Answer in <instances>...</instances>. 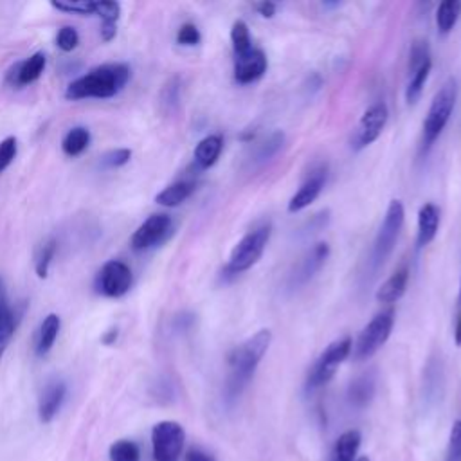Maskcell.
I'll return each instance as SVG.
<instances>
[{"instance_id": "obj_37", "label": "cell", "mask_w": 461, "mask_h": 461, "mask_svg": "<svg viewBox=\"0 0 461 461\" xmlns=\"http://www.w3.org/2000/svg\"><path fill=\"white\" fill-rule=\"evenodd\" d=\"M447 461H461V420H456L449 436Z\"/></svg>"}, {"instance_id": "obj_9", "label": "cell", "mask_w": 461, "mask_h": 461, "mask_svg": "<svg viewBox=\"0 0 461 461\" xmlns=\"http://www.w3.org/2000/svg\"><path fill=\"white\" fill-rule=\"evenodd\" d=\"M388 118H389V111H388V105L384 104V101L373 104L363 114L361 121H358V125H357V130H355L353 139H351L353 150L361 151L366 146L373 144L380 137V134H382V130L388 123Z\"/></svg>"}, {"instance_id": "obj_3", "label": "cell", "mask_w": 461, "mask_h": 461, "mask_svg": "<svg viewBox=\"0 0 461 461\" xmlns=\"http://www.w3.org/2000/svg\"><path fill=\"white\" fill-rule=\"evenodd\" d=\"M456 97H457L456 80L449 78L440 87V90L434 94L427 118L424 121V141H422L424 151L431 150V146L436 142V139L445 130V127L450 119V114L454 111V105H456Z\"/></svg>"}, {"instance_id": "obj_23", "label": "cell", "mask_w": 461, "mask_h": 461, "mask_svg": "<svg viewBox=\"0 0 461 461\" xmlns=\"http://www.w3.org/2000/svg\"><path fill=\"white\" fill-rule=\"evenodd\" d=\"M195 191L193 182H175L168 188H165L158 196L156 202L165 208H177L184 200H188Z\"/></svg>"}, {"instance_id": "obj_48", "label": "cell", "mask_w": 461, "mask_h": 461, "mask_svg": "<svg viewBox=\"0 0 461 461\" xmlns=\"http://www.w3.org/2000/svg\"><path fill=\"white\" fill-rule=\"evenodd\" d=\"M0 358H3V357H0Z\"/></svg>"}, {"instance_id": "obj_6", "label": "cell", "mask_w": 461, "mask_h": 461, "mask_svg": "<svg viewBox=\"0 0 461 461\" xmlns=\"http://www.w3.org/2000/svg\"><path fill=\"white\" fill-rule=\"evenodd\" d=\"M351 348H353V342L350 337H342V339H337L332 344H328L327 350L318 357L316 365L312 366V370L309 373L306 389L314 391V389L327 386L334 379L337 368L346 361L348 355L351 353Z\"/></svg>"}, {"instance_id": "obj_27", "label": "cell", "mask_w": 461, "mask_h": 461, "mask_svg": "<svg viewBox=\"0 0 461 461\" xmlns=\"http://www.w3.org/2000/svg\"><path fill=\"white\" fill-rule=\"evenodd\" d=\"M15 334V314L6 299L0 301V357Z\"/></svg>"}, {"instance_id": "obj_35", "label": "cell", "mask_w": 461, "mask_h": 461, "mask_svg": "<svg viewBox=\"0 0 461 461\" xmlns=\"http://www.w3.org/2000/svg\"><path fill=\"white\" fill-rule=\"evenodd\" d=\"M80 43V35L74 27H62L58 31V36H57V45L64 50V53H73V50L78 47Z\"/></svg>"}, {"instance_id": "obj_17", "label": "cell", "mask_w": 461, "mask_h": 461, "mask_svg": "<svg viewBox=\"0 0 461 461\" xmlns=\"http://www.w3.org/2000/svg\"><path fill=\"white\" fill-rule=\"evenodd\" d=\"M440 227V208L436 204H424L419 211V233H417V245L419 249L429 245L438 233Z\"/></svg>"}, {"instance_id": "obj_8", "label": "cell", "mask_w": 461, "mask_h": 461, "mask_svg": "<svg viewBox=\"0 0 461 461\" xmlns=\"http://www.w3.org/2000/svg\"><path fill=\"white\" fill-rule=\"evenodd\" d=\"M186 433L179 422L165 420L151 429V447L156 461H179Z\"/></svg>"}, {"instance_id": "obj_41", "label": "cell", "mask_w": 461, "mask_h": 461, "mask_svg": "<svg viewBox=\"0 0 461 461\" xmlns=\"http://www.w3.org/2000/svg\"><path fill=\"white\" fill-rule=\"evenodd\" d=\"M186 461H215V457L202 449H189L186 454Z\"/></svg>"}, {"instance_id": "obj_38", "label": "cell", "mask_w": 461, "mask_h": 461, "mask_svg": "<svg viewBox=\"0 0 461 461\" xmlns=\"http://www.w3.org/2000/svg\"><path fill=\"white\" fill-rule=\"evenodd\" d=\"M130 158H132V151L127 148H121V150L109 151L107 156L101 159V163H104L105 168H121L130 163Z\"/></svg>"}, {"instance_id": "obj_15", "label": "cell", "mask_w": 461, "mask_h": 461, "mask_svg": "<svg viewBox=\"0 0 461 461\" xmlns=\"http://www.w3.org/2000/svg\"><path fill=\"white\" fill-rule=\"evenodd\" d=\"M65 395H67V388L62 380H53L45 386L38 402V417L42 424L53 422V419L58 415L60 407L65 400Z\"/></svg>"}, {"instance_id": "obj_34", "label": "cell", "mask_w": 461, "mask_h": 461, "mask_svg": "<svg viewBox=\"0 0 461 461\" xmlns=\"http://www.w3.org/2000/svg\"><path fill=\"white\" fill-rule=\"evenodd\" d=\"M94 15H97L104 22L118 24L121 17V6L118 3H111V0H97V3H94Z\"/></svg>"}, {"instance_id": "obj_7", "label": "cell", "mask_w": 461, "mask_h": 461, "mask_svg": "<svg viewBox=\"0 0 461 461\" xmlns=\"http://www.w3.org/2000/svg\"><path fill=\"white\" fill-rule=\"evenodd\" d=\"M395 327V312L393 311H386L377 314L365 328L363 332L358 334L357 342L353 344V355L358 361H365V358H370L372 355H375L389 339L391 332Z\"/></svg>"}, {"instance_id": "obj_40", "label": "cell", "mask_w": 461, "mask_h": 461, "mask_svg": "<svg viewBox=\"0 0 461 461\" xmlns=\"http://www.w3.org/2000/svg\"><path fill=\"white\" fill-rule=\"evenodd\" d=\"M163 104H166L168 107H175L179 104V83L177 80H173L172 83L166 85L165 92H163Z\"/></svg>"}, {"instance_id": "obj_24", "label": "cell", "mask_w": 461, "mask_h": 461, "mask_svg": "<svg viewBox=\"0 0 461 461\" xmlns=\"http://www.w3.org/2000/svg\"><path fill=\"white\" fill-rule=\"evenodd\" d=\"M461 15V3L459 0H443L436 10V27L442 35H449L454 26L457 24Z\"/></svg>"}, {"instance_id": "obj_25", "label": "cell", "mask_w": 461, "mask_h": 461, "mask_svg": "<svg viewBox=\"0 0 461 461\" xmlns=\"http://www.w3.org/2000/svg\"><path fill=\"white\" fill-rule=\"evenodd\" d=\"M90 144V132L83 127H76L67 132L62 141V150L69 158H78Z\"/></svg>"}, {"instance_id": "obj_19", "label": "cell", "mask_w": 461, "mask_h": 461, "mask_svg": "<svg viewBox=\"0 0 461 461\" xmlns=\"http://www.w3.org/2000/svg\"><path fill=\"white\" fill-rule=\"evenodd\" d=\"M60 328H62V321H60V318L57 314H49L42 321L40 330H38V339H36V355L43 357L50 350H53V346L57 342V337L60 334Z\"/></svg>"}, {"instance_id": "obj_2", "label": "cell", "mask_w": 461, "mask_h": 461, "mask_svg": "<svg viewBox=\"0 0 461 461\" xmlns=\"http://www.w3.org/2000/svg\"><path fill=\"white\" fill-rule=\"evenodd\" d=\"M130 80V67L125 64H105L74 80L65 92L67 99H109L118 96Z\"/></svg>"}, {"instance_id": "obj_28", "label": "cell", "mask_w": 461, "mask_h": 461, "mask_svg": "<svg viewBox=\"0 0 461 461\" xmlns=\"http://www.w3.org/2000/svg\"><path fill=\"white\" fill-rule=\"evenodd\" d=\"M283 141H285V135L283 132H273L264 142H260V146L256 148V158H254V163H267L271 161L276 153L280 151V148L283 146Z\"/></svg>"}, {"instance_id": "obj_10", "label": "cell", "mask_w": 461, "mask_h": 461, "mask_svg": "<svg viewBox=\"0 0 461 461\" xmlns=\"http://www.w3.org/2000/svg\"><path fill=\"white\" fill-rule=\"evenodd\" d=\"M97 292L107 297H123L132 287V271L119 260H111L104 265L96 281Z\"/></svg>"}, {"instance_id": "obj_29", "label": "cell", "mask_w": 461, "mask_h": 461, "mask_svg": "<svg viewBox=\"0 0 461 461\" xmlns=\"http://www.w3.org/2000/svg\"><path fill=\"white\" fill-rule=\"evenodd\" d=\"M57 249H58V243L53 238L40 245V249L36 252V260H35V271H36L38 278H47V273H49L50 262H53V258H55Z\"/></svg>"}, {"instance_id": "obj_4", "label": "cell", "mask_w": 461, "mask_h": 461, "mask_svg": "<svg viewBox=\"0 0 461 461\" xmlns=\"http://www.w3.org/2000/svg\"><path fill=\"white\" fill-rule=\"evenodd\" d=\"M273 227L271 224H264L260 227L252 229L247 233L231 250L229 262L226 265V274L234 276L249 271L252 265L258 264V260L264 256L267 243L271 240Z\"/></svg>"}, {"instance_id": "obj_30", "label": "cell", "mask_w": 461, "mask_h": 461, "mask_svg": "<svg viewBox=\"0 0 461 461\" xmlns=\"http://www.w3.org/2000/svg\"><path fill=\"white\" fill-rule=\"evenodd\" d=\"M231 42H233V50H234V57H242L252 49V40H250V33L249 27L243 20H236L233 24L231 29Z\"/></svg>"}, {"instance_id": "obj_32", "label": "cell", "mask_w": 461, "mask_h": 461, "mask_svg": "<svg viewBox=\"0 0 461 461\" xmlns=\"http://www.w3.org/2000/svg\"><path fill=\"white\" fill-rule=\"evenodd\" d=\"M111 461H141V450L135 442L119 440L111 445Z\"/></svg>"}, {"instance_id": "obj_33", "label": "cell", "mask_w": 461, "mask_h": 461, "mask_svg": "<svg viewBox=\"0 0 461 461\" xmlns=\"http://www.w3.org/2000/svg\"><path fill=\"white\" fill-rule=\"evenodd\" d=\"M55 10L64 13L74 15H94V3L92 0H53L50 3Z\"/></svg>"}, {"instance_id": "obj_31", "label": "cell", "mask_w": 461, "mask_h": 461, "mask_svg": "<svg viewBox=\"0 0 461 461\" xmlns=\"http://www.w3.org/2000/svg\"><path fill=\"white\" fill-rule=\"evenodd\" d=\"M431 62V49L427 40H415L409 50V74H413L420 67Z\"/></svg>"}, {"instance_id": "obj_36", "label": "cell", "mask_w": 461, "mask_h": 461, "mask_svg": "<svg viewBox=\"0 0 461 461\" xmlns=\"http://www.w3.org/2000/svg\"><path fill=\"white\" fill-rule=\"evenodd\" d=\"M17 158V139L6 137L0 141V173H3Z\"/></svg>"}, {"instance_id": "obj_16", "label": "cell", "mask_w": 461, "mask_h": 461, "mask_svg": "<svg viewBox=\"0 0 461 461\" xmlns=\"http://www.w3.org/2000/svg\"><path fill=\"white\" fill-rule=\"evenodd\" d=\"M47 64V57L43 53H35L33 57H29L24 62H19L8 74V83L12 87H26L35 83Z\"/></svg>"}, {"instance_id": "obj_45", "label": "cell", "mask_w": 461, "mask_h": 461, "mask_svg": "<svg viewBox=\"0 0 461 461\" xmlns=\"http://www.w3.org/2000/svg\"><path fill=\"white\" fill-rule=\"evenodd\" d=\"M116 339H118V330H111V332L104 337V342H105V344H114Z\"/></svg>"}, {"instance_id": "obj_39", "label": "cell", "mask_w": 461, "mask_h": 461, "mask_svg": "<svg viewBox=\"0 0 461 461\" xmlns=\"http://www.w3.org/2000/svg\"><path fill=\"white\" fill-rule=\"evenodd\" d=\"M200 31H198V27L195 26V24H184L181 29H179V33H177V42L181 43V45H189V47H193V45H198L200 43Z\"/></svg>"}, {"instance_id": "obj_22", "label": "cell", "mask_w": 461, "mask_h": 461, "mask_svg": "<svg viewBox=\"0 0 461 461\" xmlns=\"http://www.w3.org/2000/svg\"><path fill=\"white\" fill-rule=\"evenodd\" d=\"M375 395V379L373 375H363L351 382L348 389V402L353 407H366Z\"/></svg>"}, {"instance_id": "obj_43", "label": "cell", "mask_w": 461, "mask_h": 461, "mask_svg": "<svg viewBox=\"0 0 461 461\" xmlns=\"http://www.w3.org/2000/svg\"><path fill=\"white\" fill-rule=\"evenodd\" d=\"M278 6L274 3H260L256 4V12H258L264 19H273L276 15Z\"/></svg>"}, {"instance_id": "obj_12", "label": "cell", "mask_w": 461, "mask_h": 461, "mask_svg": "<svg viewBox=\"0 0 461 461\" xmlns=\"http://www.w3.org/2000/svg\"><path fill=\"white\" fill-rule=\"evenodd\" d=\"M328 256H330V247L327 242H319L311 250H306V254L303 256L301 262L290 274L288 287L297 288V287L309 283L323 269V265L328 260Z\"/></svg>"}, {"instance_id": "obj_14", "label": "cell", "mask_w": 461, "mask_h": 461, "mask_svg": "<svg viewBox=\"0 0 461 461\" xmlns=\"http://www.w3.org/2000/svg\"><path fill=\"white\" fill-rule=\"evenodd\" d=\"M269 62L262 49L252 47L249 53L234 57V80L242 85L258 81L267 73Z\"/></svg>"}, {"instance_id": "obj_11", "label": "cell", "mask_w": 461, "mask_h": 461, "mask_svg": "<svg viewBox=\"0 0 461 461\" xmlns=\"http://www.w3.org/2000/svg\"><path fill=\"white\" fill-rule=\"evenodd\" d=\"M172 219L168 215H151L146 219L132 236L134 250H146L159 245L172 233Z\"/></svg>"}, {"instance_id": "obj_42", "label": "cell", "mask_w": 461, "mask_h": 461, "mask_svg": "<svg viewBox=\"0 0 461 461\" xmlns=\"http://www.w3.org/2000/svg\"><path fill=\"white\" fill-rule=\"evenodd\" d=\"M118 33V24H111V22H101V38L105 42H111L116 38Z\"/></svg>"}, {"instance_id": "obj_47", "label": "cell", "mask_w": 461, "mask_h": 461, "mask_svg": "<svg viewBox=\"0 0 461 461\" xmlns=\"http://www.w3.org/2000/svg\"><path fill=\"white\" fill-rule=\"evenodd\" d=\"M457 303H459V306H461V283H459V296H457Z\"/></svg>"}, {"instance_id": "obj_26", "label": "cell", "mask_w": 461, "mask_h": 461, "mask_svg": "<svg viewBox=\"0 0 461 461\" xmlns=\"http://www.w3.org/2000/svg\"><path fill=\"white\" fill-rule=\"evenodd\" d=\"M431 67H433V62L426 64L424 67H420L419 71H415L411 74V78H409V83H407V88H405V101L409 105H415L417 101L420 99L422 92H424V87H426V81L431 74Z\"/></svg>"}, {"instance_id": "obj_18", "label": "cell", "mask_w": 461, "mask_h": 461, "mask_svg": "<svg viewBox=\"0 0 461 461\" xmlns=\"http://www.w3.org/2000/svg\"><path fill=\"white\" fill-rule=\"evenodd\" d=\"M224 150V137L220 134H213L204 137L195 148V163L198 168L208 170L217 165L220 153Z\"/></svg>"}, {"instance_id": "obj_1", "label": "cell", "mask_w": 461, "mask_h": 461, "mask_svg": "<svg viewBox=\"0 0 461 461\" xmlns=\"http://www.w3.org/2000/svg\"><path fill=\"white\" fill-rule=\"evenodd\" d=\"M271 342H273L271 330H260L258 334H254L252 337H249L245 342H242L231 351L229 377L226 386L227 398L234 400L236 396H240V393L250 382L256 368L260 366Z\"/></svg>"}, {"instance_id": "obj_44", "label": "cell", "mask_w": 461, "mask_h": 461, "mask_svg": "<svg viewBox=\"0 0 461 461\" xmlns=\"http://www.w3.org/2000/svg\"><path fill=\"white\" fill-rule=\"evenodd\" d=\"M454 341L457 346H461V309L456 314V323H454Z\"/></svg>"}, {"instance_id": "obj_21", "label": "cell", "mask_w": 461, "mask_h": 461, "mask_svg": "<svg viewBox=\"0 0 461 461\" xmlns=\"http://www.w3.org/2000/svg\"><path fill=\"white\" fill-rule=\"evenodd\" d=\"M409 283V271L403 267L400 271H396L391 278H388L382 287L377 290V301L379 303H395L398 301L407 288Z\"/></svg>"}, {"instance_id": "obj_13", "label": "cell", "mask_w": 461, "mask_h": 461, "mask_svg": "<svg viewBox=\"0 0 461 461\" xmlns=\"http://www.w3.org/2000/svg\"><path fill=\"white\" fill-rule=\"evenodd\" d=\"M325 184H327V166H321L306 177V181L301 184V188L292 195V198L288 200V206H287L288 213H299L309 208L311 204L321 195Z\"/></svg>"}, {"instance_id": "obj_46", "label": "cell", "mask_w": 461, "mask_h": 461, "mask_svg": "<svg viewBox=\"0 0 461 461\" xmlns=\"http://www.w3.org/2000/svg\"><path fill=\"white\" fill-rule=\"evenodd\" d=\"M355 461H370V459H368V457H366V456H363V457H357V459H355Z\"/></svg>"}, {"instance_id": "obj_5", "label": "cell", "mask_w": 461, "mask_h": 461, "mask_svg": "<svg viewBox=\"0 0 461 461\" xmlns=\"http://www.w3.org/2000/svg\"><path fill=\"white\" fill-rule=\"evenodd\" d=\"M405 222V210H403V204L400 200H391L388 211L384 215V220L380 224V229L375 236L373 242V250H372V265L373 269H380L388 258L391 256L398 236L402 233Z\"/></svg>"}, {"instance_id": "obj_20", "label": "cell", "mask_w": 461, "mask_h": 461, "mask_svg": "<svg viewBox=\"0 0 461 461\" xmlns=\"http://www.w3.org/2000/svg\"><path fill=\"white\" fill-rule=\"evenodd\" d=\"M361 443H363V436L358 431L350 429L342 433L334 445L332 461H355L357 452L361 449Z\"/></svg>"}]
</instances>
